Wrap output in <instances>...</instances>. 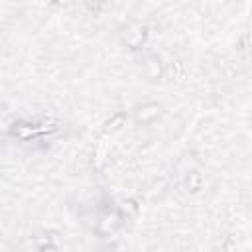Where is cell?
I'll list each match as a JSON object with an SVG mask.
<instances>
[{"instance_id": "obj_1", "label": "cell", "mask_w": 252, "mask_h": 252, "mask_svg": "<svg viewBox=\"0 0 252 252\" xmlns=\"http://www.w3.org/2000/svg\"><path fill=\"white\" fill-rule=\"evenodd\" d=\"M122 224H124V213L118 207H106L98 217L96 230L102 238H108V236L116 234Z\"/></svg>"}, {"instance_id": "obj_2", "label": "cell", "mask_w": 252, "mask_h": 252, "mask_svg": "<svg viewBox=\"0 0 252 252\" xmlns=\"http://www.w3.org/2000/svg\"><path fill=\"white\" fill-rule=\"evenodd\" d=\"M57 126L51 122V120H41V122H16L12 126V134L22 138V140H30V138H37V136H43V134H49L53 132Z\"/></svg>"}, {"instance_id": "obj_3", "label": "cell", "mask_w": 252, "mask_h": 252, "mask_svg": "<svg viewBox=\"0 0 252 252\" xmlns=\"http://www.w3.org/2000/svg\"><path fill=\"white\" fill-rule=\"evenodd\" d=\"M148 35H150V28L146 24H136L126 32V43L130 45V49H138L144 45Z\"/></svg>"}, {"instance_id": "obj_4", "label": "cell", "mask_w": 252, "mask_h": 252, "mask_svg": "<svg viewBox=\"0 0 252 252\" xmlns=\"http://www.w3.org/2000/svg\"><path fill=\"white\" fill-rule=\"evenodd\" d=\"M159 116V106L158 104H144V106H140L138 110H136V120L140 122V124H150V122H154L156 118Z\"/></svg>"}, {"instance_id": "obj_5", "label": "cell", "mask_w": 252, "mask_h": 252, "mask_svg": "<svg viewBox=\"0 0 252 252\" xmlns=\"http://www.w3.org/2000/svg\"><path fill=\"white\" fill-rule=\"evenodd\" d=\"M124 122H126V114L118 112V114H114L110 120L104 122V132H116V130H120V128L124 126Z\"/></svg>"}, {"instance_id": "obj_6", "label": "cell", "mask_w": 252, "mask_h": 252, "mask_svg": "<svg viewBox=\"0 0 252 252\" xmlns=\"http://www.w3.org/2000/svg\"><path fill=\"white\" fill-rule=\"evenodd\" d=\"M106 2H108V0H87V6H89L91 10H98V8H102Z\"/></svg>"}]
</instances>
